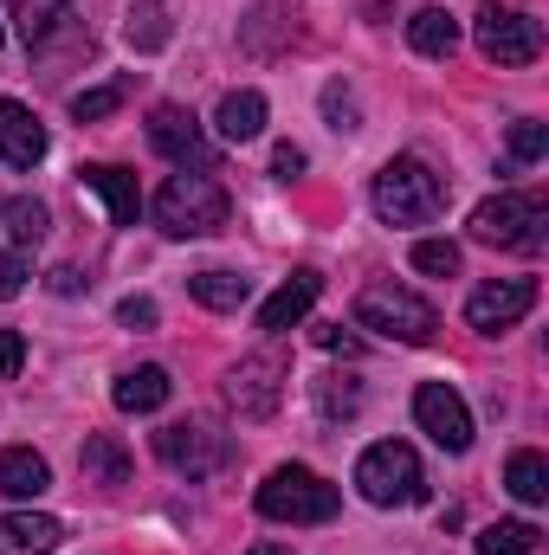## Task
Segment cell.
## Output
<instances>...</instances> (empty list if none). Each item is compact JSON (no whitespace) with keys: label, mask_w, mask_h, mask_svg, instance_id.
<instances>
[{"label":"cell","mask_w":549,"mask_h":555,"mask_svg":"<svg viewBox=\"0 0 549 555\" xmlns=\"http://www.w3.org/2000/svg\"><path fill=\"white\" fill-rule=\"evenodd\" d=\"M227 214H233V201H227V188L214 181V175H168L162 181V194H155V227L168 233V240H201V233H220L227 227Z\"/></svg>","instance_id":"obj_1"},{"label":"cell","mask_w":549,"mask_h":555,"mask_svg":"<svg viewBox=\"0 0 549 555\" xmlns=\"http://www.w3.org/2000/svg\"><path fill=\"white\" fill-rule=\"evenodd\" d=\"M369 201H375V214H382L388 227H426V220H439V207H446V181H439L420 155H395V162L375 175Z\"/></svg>","instance_id":"obj_2"},{"label":"cell","mask_w":549,"mask_h":555,"mask_svg":"<svg viewBox=\"0 0 549 555\" xmlns=\"http://www.w3.org/2000/svg\"><path fill=\"white\" fill-rule=\"evenodd\" d=\"M544 227H549V201L544 194H524V188L491 194V201L472 207V240L505 246V253H544V240H549Z\"/></svg>","instance_id":"obj_3"},{"label":"cell","mask_w":549,"mask_h":555,"mask_svg":"<svg viewBox=\"0 0 549 555\" xmlns=\"http://www.w3.org/2000/svg\"><path fill=\"white\" fill-rule=\"evenodd\" d=\"M356 330H375V336H395V343H433L439 317L426 297H413L408 284L395 278H375L356 291Z\"/></svg>","instance_id":"obj_4"},{"label":"cell","mask_w":549,"mask_h":555,"mask_svg":"<svg viewBox=\"0 0 549 555\" xmlns=\"http://www.w3.org/2000/svg\"><path fill=\"white\" fill-rule=\"evenodd\" d=\"M356 491L382 511H408V504H426V472L413 459V446L401 439H382L356 459Z\"/></svg>","instance_id":"obj_5"},{"label":"cell","mask_w":549,"mask_h":555,"mask_svg":"<svg viewBox=\"0 0 549 555\" xmlns=\"http://www.w3.org/2000/svg\"><path fill=\"white\" fill-rule=\"evenodd\" d=\"M336 504H343L336 485H323L310 465H278L259 485V517H272V524H330Z\"/></svg>","instance_id":"obj_6"},{"label":"cell","mask_w":549,"mask_h":555,"mask_svg":"<svg viewBox=\"0 0 549 555\" xmlns=\"http://www.w3.org/2000/svg\"><path fill=\"white\" fill-rule=\"evenodd\" d=\"M155 459L168 472H188V478H214L227 459H233V439L214 426V420H175L155 433Z\"/></svg>","instance_id":"obj_7"},{"label":"cell","mask_w":549,"mask_h":555,"mask_svg":"<svg viewBox=\"0 0 549 555\" xmlns=\"http://www.w3.org/2000/svg\"><path fill=\"white\" fill-rule=\"evenodd\" d=\"M478 52L491 65H537L544 52V26L518 7H478Z\"/></svg>","instance_id":"obj_8"},{"label":"cell","mask_w":549,"mask_h":555,"mask_svg":"<svg viewBox=\"0 0 549 555\" xmlns=\"http://www.w3.org/2000/svg\"><path fill=\"white\" fill-rule=\"evenodd\" d=\"M531 310H537V278H491V284H478L465 297V323L478 336H498V330L524 323Z\"/></svg>","instance_id":"obj_9"},{"label":"cell","mask_w":549,"mask_h":555,"mask_svg":"<svg viewBox=\"0 0 549 555\" xmlns=\"http://www.w3.org/2000/svg\"><path fill=\"white\" fill-rule=\"evenodd\" d=\"M413 420H420V433L439 452H465L472 446V414H465V401H459L452 382H420L413 388Z\"/></svg>","instance_id":"obj_10"},{"label":"cell","mask_w":549,"mask_h":555,"mask_svg":"<svg viewBox=\"0 0 549 555\" xmlns=\"http://www.w3.org/2000/svg\"><path fill=\"white\" fill-rule=\"evenodd\" d=\"M149 149L168 155V162H181V168L214 175V142L201 137L194 111H181V104H155V111H149Z\"/></svg>","instance_id":"obj_11"},{"label":"cell","mask_w":549,"mask_h":555,"mask_svg":"<svg viewBox=\"0 0 549 555\" xmlns=\"http://www.w3.org/2000/svg\"><path fill=\"white\" fill-rule=\"evenodd\" d=\"M227 401L240 408V420H266L284 401V362L278 356H246L233 375H227Z\"/></svg>","instance_id":"obj_12"},{"label":"cell","mask_w":549,"mask_h":555,"mask_svg":"<svg viewBox=\"0 0 549 555\" xmlns=\"http://www.w3.org/2000/svg\"><path fill=\"white\" fill-rule=\"evenodd\" d=\"M0 162L7 168H39L46 162V124L13 98H0Z\"/></svg>","instance_id":"obj_13"},{"label":"cell","mask_w":549,"mask_h":555,"mask_svg":"<svg viewBox=\"0 0 549 555\" xmlns=\"http://www.w3.org/2000/svg\"><path fill=\"white\" fill-rule=\"evenodd\" d=\"M78 181L111 207V220H117V227H137L142 188H137V175H130V168H117V162H91V168H78Z\"/></svg>","instance_id":"obj_14"},{"label":"cell","mask_w":549,"mask_h":555,"mask_svg":"<svg viewBox=\"0 0 549 555\" xmlns=\"http://www.w3.org/2000/svg\"><path fill=\"white\" fill-rule=\"evenodd\" d=\"M59 543H65V524L59 517H39V511L0 517V555H52Z\"/></svg>","instance_id":"obj_15"},{"label":"cell","mask_w":549,"mask_h":555,"mask_svg":"<svg viewBox=\"0 0 549 555\" xmlns=\"http://www.w3.org/2000/svg\"><path fill=\"white\" fill-rule=\"evenodd\" d=\"M317 291H323V278H317V272H291V278L272 291V297L259 304V330H272V336H278V330L304 323V310L317 304Z\"/></svg>","instance_id":"obj_16"},{"label":"cell","mask_w":549,"mask_h":555,"mask_svg":"<svg viewBox=\"0 0 549 555\" xmlns=\"http://www.w3.org/2000/svg\"><path fill=\"white\" fill-rule=\"evenodd\" d=\"M168 395H175V382H168V369H155V362H142V369H124V375H117V388H111L117 414H155Z\"/></svg>","instance_id":"obj_17"},{"label":"cell","mask_w":549,"mask_h":555,"mask_svg":"<svg viewBox=\"0 0 549 555\" xmlns=\"http://www.w3.org/2000/svg\"><path fill=\"white\" fill-rule=\"evenodd\" d=\"M52 491V465L33 446H7L0 452V498H39Z\"/></svg>","instance_id":"obj_18"},{"label":"cell","mask_w":549,"mask_h":555,"mask_svg":"<svg viewBox=\"0 0 549 555\" xmlns=\"http://www.w3.org/2000/svg\"><path fill=\"white\" fill-rule=\"evenodd\" d=\"M78 465H85V485H130V452L111 433H85Z\"/></svg>","instance_id":"obj_19"},{"label":"cell","mask_w":549,"mask_h":555,"mask_svg":"<svg viewBox=\"0 0 549 555\" xmlns=\"http://www.w3.org/2000/svg\"><path fill=\"white\" fill-rule=\"evenodd\" d=\"M408 46L420 59H452V46H459V20L446 13V7H420L408 20Z\"/></svg>","instance_id":"obj_20"},{"label":"cell","mask_w":549,"mask_h":555,"mask_svg":"<svg viewBox=\"0 0 549 555\" xmlns=\"http://www.w3.org/2000/svg\"><path fill=\"white\" fill-rule=\"evenodd\" d=\"M214 130L227 142H253L266 130V98H259V91H227L220 111H214Z\"/></svg>","instance_id":"obj_21"},{"label":"cell","mask_w":549,"mask_h":555,"mask_svg":"<svg viewBox=\"0 0 549 555\" xmlns=\"http://www.w3.org/2000/svg\"><path fill=\"white\" fill-rule=\"evenodd\" d=\"M188 297H194V304H207V310H240V304L253 297V278H240V272H194V278H188Z\"/></svg>","instance_id":"obj_22"},{"label":"cell","mask_w":549,"mask_h":555,"mask_svg":"<svg viewBox=\"0 0 549 555\" xmlns=\"http://www.w3.org/2000/svg\"><path fill=\"white\" fill-rule=\"evenodd\" d=\"M505 485H511V498H518V504H544V498H549V459H544V452H511Z\"/></svg>","instance_id":"obj_23"},{"label":"cell","mask_w":549,"mask_h":555,"mask_svg":"<svg viewBox=\"0 0 549 555\" xmlns=\"http://www.w3.org/2000/svg\"><path fill=\"white\" fill-rule=\"evenodd\" d=\"M7 7H13L20 39H26V46H46V39H52V26L65 20V7H72V0H7Z\"/></svg>","instance_id":"obj_24"},{"label":"cell","mask_w":549,"mask_h":555,"mask_svg":"<svg viewBox=\"0 0 549 555\" xmlns=\"http://www.w3.org/2000/svg\"><path fill=\"white\" fill-rule=\"evenodd\" d=\"M124 39H130L137 52H162V46H168V7L137 0V7H130V20H124Z\"/></svg>","instance_id":"obj_25"},{"label":"cell","mask_w":549,"mask_h":555,"mask_svg":"<svg viewBox=\"0 0 549 555\" xmlns=\"http://www.w3.org/2000/svg\"><path fill=\"white\" fill-rule=\"evenodd\" d=\"M130 91H137V78H111V85H98V91H78V98H72V117H78V124H104L111 111H124Z\"/></svg>","instance_id":"obj_26"},{"label":"cell","mask_w":549,"mask_h":555,"mask_svg":"<svg viewBox=\"0 0 549 555\" xmlns=\"http://www.w3.org/2000/svg\"><path fill=\"white\" fill-rule=\"evenodd\" d=\"M478 555H537V524L511 517V524H491L478 537Z\"/></svg>","instance_id":"obj_27"},{"label":"cell","mask_w":549,"mask_h":555,"mask_svg":"<svg viewBox=\"0 0 549 555\" xmlns=\"http://www.w3.org/2000/svg\"><path fill=\"white\" fill-rule=\"evenodd\" d=\"M7 220H13V240H20V246H39L46 227H52L46 201H7Z\"/></svg>","instance_id":"obj_28"},{"label":"cell","mask_w":549,"mask_h":555,"mask_svg":"<svg viewBox=\"0 0 549 555\" xmlns=\"http://www.w3.org/2000/svg\"><path fill=\"white\" fill-rule=\"evenodd\" d=\"M413 272L452 278L459 272V246H452V240H420V246H413Z\"/></svg>","instance_id":"obj_29"},{"label":"cell","mask_w":549,"mask_h":555,"mask_svg":"<svg viewBox=\"0 0 549 555\" xmlns=\"http://www.w3.org/2000/svg\"><path fill=\"white\" fill-rule=\"evenodd\" d=\"M544 149H549V130H544V124H531V117H524V124H511V162H518V168H531Z\"/></svg>","instance_id":"obj_30"},{"label":"cell","mask_w":549,"mask_h":555,"mask_svg":"<svg viewBox=\"0 0 549 555\" xmlns=\"http://www.w3.org/2000/svg\"><path fill=\"white\" fill-rule=\"evenodd\" d=\"M323 117H330V130H356L362 124V111H356V98L343 85H323Z\"/></svg>","instance_id":"obj_31"},{"label":"cell","mask_w":549,"mask_h":555,"mask_svg":"<svg viewBox=\"0 0 549 555\" xmlns=\"http://www.w3.org/2000/svg\"><path fill=\"white\" fill-rule=\"evenodd\" d=\"M26 278H33L26 253H20V246H7V253H0V297H20V291H26Z\"/></svg>","instance_id":"obj_32"},{"label":"cell","mask_w":549,"mask_h":555,"mask_svg":"<svg viewBox=\"0 0 549 555\" xmlns=\"http://www.w3.org/2000/svg\"><path fill=\"white\" fill-rule=\"evenodd\" d=\"M155 317H162L155 297H124V304H117V323H124V330H155Z\"/></svg>","instance_id":"obj_33"},{"label":"cell","mask_w":549,"mask_h":555,"mask_svg":"<svg viewBox=\"0 0 549 555\" xmlns=\"http://www.w3.org/2000/svg\"><path fill=\"white\" fill-rule=\"evenodd\" d=\"M317 395H323V414H330V420H336V414L349 420L356 408H362V388H336V382H323Z\"/></svg>","instance_id":"obj_34"},{"label":"cell","mask_w":549,"mask_h":555,"mask_svg":"<svg viewBox=\"0 0 549 555\" xmlns=\"http://www.w3.org/2000/svg\"><path fill=\"white\" fill-rule=\"evenodd\" d=\"M20 362H26V336L20 330H0V382L20 375Z\"/></svg>","instance_id":"obj_35"},{"label":"cell","mask_w":549,"mask_h":555,"mask_svg":"<svg viewBox=\"0 0 549 555\" xmlns=\"http://www.w3.org/2000/svg\"><path fill=\"white\" fill-rule=\"evenodd\" d=\"M272 175H278V181L304 175V149H297V142H278V149H272Z\"/></svg>","instance_id":"obj_36"},{"label":"cell","mask_w":549,"mask_h":555,"mask_svg":"<svg viewBox=\"0 0 549 555\" xmlns=\"http://www.w3.org/2000/svg\"><path fill=\"white\" fill-rule=\"evenodd\" d=\"M46 284H52V291H59V297H78V291H85V284H91V278L78 272V266H59V272L46 278Z\"/></svg>","instance_id":"obj_37"},{"label":"cell","mask_w":549,"mask_h":555,"mask_svg":"<svg viewBox=\"0 0 549 555\" xmlns=\"http://www.w3.org/2000/svg\"><path fill=\"white\" fill-rule=\"evenodd\" d=\"M317 343H323V349H356V336H349L343 323H330V330H317Z\"/></svg>","instance_id":"obj_38"},{"label":"cell","mask_w":549,"mask_h":555,"mask_svg":"<svg viewBox=\"0 0 549 555\" xmlns=\"http://www.w3.org/2000/svg\"><path fill=\"white\" fill-rule=\"evenodd\" d=\"M253 555H291V550H284V543H259Z\"/></svg>","instance_id":"obj_39"},{"label":"cell","mask_w":549,"mask_h":555,"mask_svg":"<svg viewBox=\"0 0 549 555\" xmlns=\"http://www.w3.org/2000/svg\"><path fill=\"white\" fill-rule=\"evenodd\" d=\"M0 214H7V201H0Z\"/></svg>","instance_id":"obj_40"}]
</instances>
